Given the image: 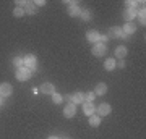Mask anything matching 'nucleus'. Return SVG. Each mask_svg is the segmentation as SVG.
I'll return each instance as SVG.
<instances>
[{
  "label": "nucleus",
  "instance_id": "obj_23",
  "mask_svg": "<svg viewBox=\"0 0 146 139\" xmlns=\"http://www.w3.org/2000/svg\"><path fill=\"white\" fill-rule=\"evenodd\" d=\"M94 97H96V94L94 92H86L84 94V102H93Z\"/></svg>",
  "mask_w": 146,
  "mask_h": 139
},
{
  "label": "nucleus",
  "instance_id": "obj_2",
  "mask_svg": "<svg viewBox=\"0 0 146 139\" xmlns=\"http://www.w3.org/2000/svg\"><path fill=\"white\" fill-rule=\"evenodd\" d=\"M31 76H33L31 71H29L26 67H21V68L16 70V79H18V81H28Z\"/></svg>",
  "mask_w": 146,
  "mask_h": 139
},
{
  "label": "nucleus",
  "instance_id": "obj_19",
  "mask_svg": "<svg viewBox=\"0 0 146 139\" xmlns=\"http://www.w3.org/2000/svg\"><path fill=\"white\" fill-rule=\"evenodd\" d=\"M99 125H101V117H98V115L89 117V126H99Z\"/></svg>",
  "mask_w": 146,
  "mask_h": 139
},
{
  "label": "nucleus",
  "instance_id": "obj_20",
  "mask_svg": "<svg viewBox=\"0 0 146 139\" xmlns=\"http://www.w3.org/2000/svg\"><path fill=\"white\" fill-rule=\"evenodd\" d=\"M80 13H81V10H80L78 5L68 7V15H70V16H80Z\"/></svg>",
  "mask_w": 146,
  "mask_h": 139
},
{
  "label": "nucleus",
  "instance_id": "obj_4",
  "mask_svg": "<svg viewBox=\"0 0 146 139\" xmlns=\"http://www.w3.org/2000/svg\"><path fill=\"white\" fill-rule=\"evenodd\" d=\"M110 112H112V107H110L109 103H101V105L96 107V113H98V117H107Z\"/></svg>",
  "mask_w": 146,
  "mask_h": 139
},
{
  "label": "nucleus",
  "instance_id": "obj_22",
  "mask_svg": "<svg viewBox=\"0 0 146 139\" xmlns=\"http://www.w3.org/2000/svg\"><path fill=\"white\" fill-rule=\"evenodd\" d=\"M13 16H16V18H21V16H25V10H23V8H20V7L13 8Z\"/></svg>",
  "mask_w": 146,
  "mask_h": 139
},
{
  "label": "nucleus",
  "instance_id": "obj_1",
  "mask_svg": "<svg viewBox=\"0 0 146 139\" xmlns=\"http://www.w3.org/2000/svg\"><path fill=\"white\" fill-rule=\"evenodd\" d=\"M36 62H37L36 57H34L33 53H29V55H26V57L23 58V67H26L28 70L33 73V71L37 68V63H36Z\"/></svg>",
  "mask_w": 146,
  "mask_h": 139
},
{
  "label": "nucleus",
  "instance_id": "obj_26",
  "mask_svg": "<svg viewBox=\"0 0 146 139\" xmlns=\"http://www.w3.org/2000/svg\"><path fill=\"white\" fill-rule=\"evenodd\" d=\"M26 5H28V2H25V0H18V2H16V7H20L23 10L26 8Z\"/></svg>",
  "mask_w": 146,
  "mask_h": 139
},
{
  "label": "nucleus",
  "instance_id": "obj_10",
  "mask_svg": "<svg viewBox=\"0 0 146 139\" xmlns=\"http://www.w3.org/2000/svg\"><path fill=\"white\" fill-rule=\"evenodd\" d=\"M135 31H136V26L133 24V23H125V24H123V28H122V32H123L127 37L131 36Z\"/></svg>",
  "mask_w": 146,
  "mask_h": 139
},
{
  "label": "nucleus",
  "instance_id": "obj_11",
  "mask_svg": "<svg viewBox=\"0 0 146 139\" xmlns=\"http://www.w3.org/2000/svg\"><path fill=\"white\" fill-rule=\"evenodd\" d=\"M99 36L101 34L98 31H88L86 32V39H88L91 44H98V42H99Z\"/></svg>",
  "mask_w": 146,
  "mask_h": 139
},
{
  "label": "nucleus",
  "instance_id": "obj_18",
  "mask_svg": "<svg viewBox=\"0 0 146 139\" xmlns=\"http://www.w3.org/2000/svg\"><path fill=\"white\" fill-rule=\"evenodd\" d=\"M80 18H81L83 21H89L91 18H93V13H91V10H81Z\"/></svg>",
  "mask_w": 146,
  "mask_h": 139
},
{
  "label": "nucleus",
  "instance_id": "obj_6",
  "mask_svg": "<svg viewBox=\"0 0 146 139\" xmlns=\"http://www.w3.org/2000/svg\"><path fill=\"white\" fill-rule=\"evenodd\" d=\"M11 92H13L11 84H8V82H2L0 84V96L2 97H8V96H11Z\"/></svg>",
  "mask_w": 146,
  "mask_h": 139
},
{
  "label": "nucleus",
  "instance_id": "obj_17",
  "mask_svg": "<svg viewBox=\"0 0 146 139\" xmlns=\"http://www.w3.org/2000/svg\"><path fill=\"white\" fill-rule=\"evenodd\" d=\"M115 63L117 62H115L114 58H107V60L104 62V68L107 70V71H112V70L115 68Z\"/></svg>",
  "mask_w": 146,
  "mask_h": 139
},
{
  "label": "nucleus",
  "instance_id": "obj_15",
  "mask_svg": "<svg viewBox=\"0 0 146 139\" xmlns=\"http://www.w3.org/2000/svg\"><path fill=\"white\" fill-rule=\"evenodd\" d=\"M36 11H37V8L34 5V2H28L26 8H25V15H34Z\"/></svg>",
  "mask_w": 146,
  "mask_h": 139
},
{
  "label": "nucleus",
  "instance_id": "obj_14",
  "mask_svg": "<svg viewBox=\"0 0 146 139\" xmlns=\"http://www.w3.org/2000/svg\"><path fill=\"white\" fill-rule=\"evenodd\" d=\"M106 92H107V86H106L104 82H99V84L96 86V89H94V94H96V96H104Z\"/></svg>",
  "mask_w": 146,
  "mask_h": 139
},
{
  "label": "nucleus",
  "instance_id": "obj_12",
  "mask_svg": "<svg viewBox=\"0 0 146 139\" xmlns=\"http://www.w3.org/2000/svg\"><path fill=\"white\" fill-rule=\"evenodd\" d=\"M136 16V10L135 8H127L125 11H123V18H125L127 23H131V20Z\"/></svg>",
  "mask_w": 146,
  "mask_h": 139
},
{
  "label": "nucleus",
  "instance_id": "obj_28",
  "mask_svg": "<svg viewBox=\"0 0 146 139\" xmlns=\"http://www.w3.org/2000/svg\"><path fill=\"white\" fill-rule=\"evenodd\" d=\"M115 67H119V68H123V67H125V62H119V63H115Z\"/></svg>",
  "mask_w": 146,
  "mask_h": 139
},
{
  "label": "nucleus",
  "instance_id": "obj_16",
  "mask_svg": "<svg viewBox=\"0 0 146 139\" xmlns=\"http://www.w3.org/2000/svg\"><path fill=\"white\" fill-rule=\"evenodd\" d=\"M127 55V47L125 45H119L115 49V57L117 58H123Z\"/></svg>",
  "mask_w": 146,
  "mask_h": 139
},
{
  "label": "nucleus",
  "instance_id": "obj_3",
  "mask_svg": "<svg viewBox=\"0 0 146 139\" xmlns=\"http://www.w3.org/2000/svg\"><path fill=\"white\" fill-rule=\"evenodd\" d=\"M91 52H93L94 57H104V53L107 52V49H106V44H101V42L94 44L93 49H91Z\"/></svg>",
  "mask_w": 146,
  "mask_h": 139
},
{
  "label": "nucleus",
  "instance_id": "obj_5",
  "mask_svg": "<svg viewBox=\"0 0 146 139\" xmlns=\"http://www.w3.org/2000/svg\"><path fill=\"white\" fill-rule=\"evenodd\" d=\"M63 115H65V118H73L75 115H76V105L75 103H67L65 108H63Z\"/></svg>",
  "mask_w": 146,
  "mask_h": 139
},
{
  "label": "nucleus",
  "instance_id": "obj_25",
  "mask_svg": "<svg viewBox=\"0 0 146 139\" xmlns=\"http://www.w3.org/2000/svg\"><path fill=\"white\" fill-rule=\"evenodd\" d=\"M62 100H63V97L60 96V94H57V92H55V94L52 96V102H54V103H60Z\"/></svg>",
  "mask_w": 146,
  "mask_h": 139
},
{
  "label": "nucleus",
  "instance_id": "obj_13",
  "mask_svg": "<svg viewBox=\"0 0 146 139\" xmlns=\"http://www.w3.org/2000/svg\"><path fill=\"white\" fill-rule=\"evenodd\" d=\"M70 100H72V103H75V105H76V103H84V94L83 92H75L72 97H70Z\"/></svg>",
  "mask_w": 146,
  "mask_h": 139
},
{
  "label": "nucleus",
  "instance_id": "obj_30",
  "mask_svg": "<svg viewBox=\"0 0 146 139\" xmlns=\"http://www.w3.org/2000/svg\"><path fill=\"white\" fill-rule=\"evenodd\" d=\"M2 103H3V100H2V96H0V105H2Z\"/></svg>",
  "mask_w": 146,
  "mask_h": 139
},
{
  "label": "nucleus",
  "instance_id": "obj_29",
  "mask_svg": "<svg viewBox=\"0 0 146 139\" xmlns=\"http://www.w3.org/2000/svg\"><path fill=\"white\" fill-rule=\"evenodd\" d=\"M49 139H58V138H55V136H50V138H49Z\"/></svg>",
  "mask_w": 146,
  "mask_h": 139
},
{
  "label": "nucleus",
  "instance_id": "obj_8",
  "mask_svg": "<svg viewBox=\"0 0 146 139\" xmlns=\"http://www.w3.org/2000/svg\"><path fill=\"white\" fill-rule=\"evenodd\" d=\"M41 92L47 94V96H54L55 94V86H54L52 82H44L41 86Z\"/></svg>",
  "mask_w": 146,
  "mask_h": 139
},
{
  "label": "nucleus",
  "instance_id": "obj_24",
  "mask_svg": "<svg viewBox=\"0 0 146 139\" xmlns=\"http://www.w3.org/2000/svg\"><path fill=\"white\" fill-rule=\"evenodd\" d=\"M13 65H15L16 68H21V67H23V58L15 57V58H13Z\"/></svg>",
  "mask_w": 146,
  "mask_h": 139
},
{
  "label": "nucleus",
  "instance_id": "obj_7",
  "mask_svg": "<svg viewBox=\"0 0 146 139\" xmlns=\"http://www.w3.org/2000/svg\"><path fill=\"white\" fill-rule=\"evenodd\" d=\"M107 37H127V36L122 32V28H119V26H112V28H109Z\"/></svg>",
  "mask_w": 146,
  "mask_h": 139
},
{
  "label": "nucleus",
  "instance_id": "obj_27",
  "mask_svg": "<svg viewBox=\"0 0 146 139\" xmlns=\"http://www.w3.org/2000/svg\"><path fill=\"white\" fill-rule=\"evenodd\" d=\"M34 5H36V8H39V7L46 5V2H44V0H36V2H34Z\"/></svg>",
  "mask_w": 146,
  "mask_h": 139
},
{
  "label": "nucleus",
  "instance_id": "obj_9",
  "mask_svg": "<svg viewBox=\"0 0 146 139\" xmlns=\"http://www.w3.org/2000/svg\"><path fill=\"white\" fill-rule=\"evenodd\" d=\"M83 113L88 115V117H91V115L96 113V107H94L93 102H84L83 103Z\"/></svg>",
  "mask_w": 146,
  "mask_h": 139
},
{
  "label": "nucleus",
  "instance_id": "obj_21",
  "mask_svg": "<svg viewBox=\"0 0 146 139\" xmlns=\"http://www.w3.org/2000/svg\"><path fill=\"white\" fill-rule=\"evenodd\" d=\"M136 16L140 18V23H141V24L145 26V23H146V11L143 10V8H141V10H136Z\"/></svg>",
  "mask_w": 146,
  "mask_h": 139
}]
</instances>
